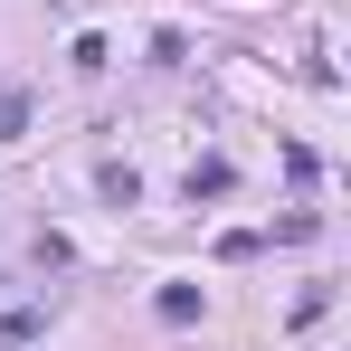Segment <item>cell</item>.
<instances>
[{"label": "cell", "mask_w": 351, "mask_h": 351, "mask_svg": "<svg viewBox=\"0 0 351 351\" xmlns=\"http://www.w3.org/2000/svg\"><path fill=\"white\" fill-rule=\"evenodd\" d=\"M162 323H199V285H162Z\"/></svg>", "instance_id": "3957f363"}, {"label": "cell", "mask_w": 351, "mask_h": 351, "mask_svg": "<svg viewBox=\"0 0 351 351\" xmlns=\"http://www.w3.org/2000/svg\"><path fill=\"white\" fill-rule=\"evenodd\" d=\"M29 133V95H0V143H19Z\"/></svg>", "instance_id": "5b68a950"}, {"label": "cell", "mask_w": 351, "mask_h": 351, "mask_svg": "<svg viewBox=\"0 0 351 351\" xmlns=\"http://www.w3.org/2000/svg\"><path fill=\"white\" fill-rule=\"evenodd\" d=\"M38 332H48V304H19V313H0V351L38 342Z\"/></svg>", "instance_id": "6da1fadb"}, {"label": "cell", "mask_w": 351, "mask_h": 351, "mask_svg": "<svg viewBox=\"0 0 351 351\" xmlns=\"http://www.w3.org/2000/svg\"><path fill=\"white\" fill-rule=\"evenodd\" d=\"M228 190V162H190V199H219Z\"/></svg>", "instance_id": "277c9868"}, {"label": "cell", "mask_w": 351, "mask_h": 351, "mask_svg": "<svg viewBox=\"0 0 351 351\" xmlns=\"http://www.w3.org/2000/svg\"><path fill=\"white\" fill-rule=\"evenodd\" d=\"M95 180H105V199H114V209H133V199H143V180H133V162H105Z\"/></svg>", "instance_id": "7a4b0ae2"}]
</instances>
